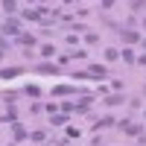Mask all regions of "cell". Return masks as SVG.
I'll return each mask as SVG.
<instances>
[{
    "mask_svg": "<svg viewBox=\"0 0 146 146\" xmlns=\"http://www.w3.org/2000/svg\"><path fill=\"white\" fill-rule=\"evenodd\" d=\"M102 3H105V6H111V3H114V0H102Z\"/></svg>",
    "mask_w": 146,
    "mask_h": 146,
    "instance_id": "cell-2",
    "label": "cell"
},
{
    "mask_svg": "<svg viewBox=\"0 0 146 146\" xmlns=\"http://www.w3.org/2000/svg\"><path fill=\"white\" fill-rule=\"evenodd\" d=\"M18 73H21L18 67H9V70L3 67V70H0V76H3V79H15V76H18Z\"/></svg>",
    "mask_w": 146,
    "mask_h": 146,
    "instance_id": "cell-1",
    "label": "cell"
}]
</instances>
